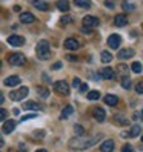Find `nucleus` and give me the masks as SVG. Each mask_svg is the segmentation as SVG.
Segmentation results:
<instances>
[{
    "label": "nucleus",
    "instance_id": "nucleus-35",
    "mask_svg": "<svg viewBox=\"0 0 143 152\" xmlns=\"http://www.w3.org/2000/svg\"><path fill=\"white\" fill-rule=\"evenodd\" d=\"M122 152H134V148H132L131 145H128V143H126V145H125V146L122 148Z\"/></svg>",
    "mask_w": 143,
    "mask_h": 152
},
{
    "label": "nucleus",
    "instance_id": "nucleus-21",
    "mask_svg": "<svg viewBox=\"0 0 143 152\" xmlns=\"http://www.w3.org/2000/svg\"><path fill=\"white\" fill-rule=\"evenodd\" d=\"M74 114V108L73 106H65L63 108V111H62V118H68V117H71V115Z\"/></svg>",
    "mask_w": 143,
    "mask_h": 152
},
{
    "label": "nucleus",
    "instance_id": "nucleus-38",
    "mask_svg": "<svg viewBox=\"0 0 143 152\" xmlns=\"http://www.w3.org/2000/svg\"><path fill=\"white\" fill-rule=\"evenodd\" d=\"M37 114H29V115H25V117H22V121H25V120H29V118H34Z\"/></svg>",
    "mask_w": 143,
    "mask_h": 152
},
{
    "label": "nucleus",
    "instance_id": "nucleus-30",
    "mask_svg": "<svg viewBox=\"0 0 143 152\" xmlns=\"http://www.w3.org/2000/svg\"><path fill=\"white\" fill-rule=\"evenodd\" d=\"M74 132L77 134V137L85 135V129L82 128V124H74Z\"/></svg>",
    "mask_w": 143,
    "mask_h": 152
},
{
    "label": "nucleus",
    "instance_id": "nucleus-4",
    "mask_svg": "<svg viewBox=\"0 0 143 152\" xmlns=\"http://www.w3.org/2000/svg\"><path fill=\"white\" fill-rule=\"evenodd\" d=\"M8 61H10V65H12V66H22V65H25L26 58H25L23 54H20V52H14V54H11L8 57Z\"/></svg>",
    "mask_w": 143,
    "mask_h": 152
},
{
    "label": "nucleus",
    "instance_id": "nucleus-2",
    "mask_svg": "<svg viewBox=\"0 0 143 152\" xmlns=\"http://www.w3.org/2000/svg\"><path fill=\"white\" fill-rule=\"evenodd\" d=\"M35 52H37V57L40 60H46L49 58V43L48 40H40L35 46Z\"/></svg>",
    "mask_w": 143,
    "mask_h": 152
},
{
    "label": "nucleus",
    "instance_id": "nucleus-51",
    "mask_svg": "<svg viewBox=\"0 0 143 152\" xmlns=\"http://www.w3.org/2000/svg\"><path fill=\"white\" fill-rule=\"evenodd\" d=\"M142 141H143V135H142Z\"/></svg>",
    "mask_w": 143,
    "mask_h": 152
},
{
    "label": "nucleus",
    "instance_id": "nucleus-12",
    "mask_svg": "<svg viewBox=\"0 0 143 152\" xmlns=\"http://www.w3.org/2000/svg\"><path fill=\"white\" fill-rule=\"evenodd\" d=\"M14 129H15V121L14 120H6L3 123V128H2L3 134H11Z\"/></svg>",
    "mask_w": 143,
    "mask_h": 152
},
{
    "label": "nucleus",
    "instance_id": "nucleus-9",
    "mask_svg": "<svg viewBox=\"0 0 143 152\" xmlns=\"http://www.w3.org/2000/svg\"><path fill=\"white\" fill-rule=\"evenodd\" d=\"M100 75H102L103 78H106V80H112V78H115V72H114V69H112V68H109V66L103 68V69L100 71Z\"/></svg>",
    "mask_w": 143,
    "mask_h": 152
},
{
    "label": "nucleus",
    "instance_id": "nucleus-7",
    "mask_svg": "<svg viewBox=\"0 0 143 152\" xmlns=\"http://www.w3.org/2000/svg\"><path fill=\"white\" fill-rule=\"evenodd\" d=\"M120 43H122V37L119 34H111L108 37V45H109V48H112V49H117L120 46Z\"/></svg>",
    "mask_w": 143,
    "mask_h": 152
},
{
    "label": "nucleus",
    "instance_id": "nucleus-54",
    "mask_svg": "<svg viewBox=\"0 0 143 152\" xmlns=\"http://www.w3.org/2000/svg\"><path fill=\"white\" fill-rule=\"evenodd\" d=\"M142 115H143V111H142Z\"/></svg>",
    "mask_w": 143,
    "mask_h": 152
},
{
    "label": "nucleus",
    "instance_id": "nucleus-14",
    "mask_svg": "<svg viewBox=\"0 0 143 152\" xmlns=\"http://www.w3.org/2000/svg\"><path fill=\"white\" fill-rule=\"evenodd\" d=\"M134 56V51L131 49V48H126V49H122L119 54H117V57L120 58V60H128V58H131Z\"/></svg>",
    "mask_w": 143,
    "mask_h": 152
},
{
    "label": "nucleus",
    "instance_id": "nucleus-22",
    "mask_svg": "<svg viewBox=\"0 0 143 152\" xmlns=\"http://www.w3.org/2000/svg\"><path fill=\"white\" fill-rule=\"evenodd\" d=\"M57 8L60 11L66 12L69 10V2H68V0H59V2H57Z\"/></svg>",
    "mask_w": 143,
    "mask_h": 152
},
{
    "label": "nucleus",
    "instance_id": "nucleus-18",
    "mask_svg": "<svg viewBox=\"0 0 143 152\" xmlns=\"http://www.w3.org/2000/svg\"><path fill=\"white\" fill-rule=\"evenodd\" d=\"M35 20V17L31 12H22L20 14V22L22 23H32Z\"/></svg>",
    "mask_w": 143,
    "mask_h": 152
},
{
    "label": "nucleus",
    "instance_id": "nucleus-19",
    "mask_svg": "<svg viewBox=\"0 0 143 152\" xmlns=\"http://www.w3.org/2000/svg\"><path fill=\"white\" fill-rule=\"evenodd\" d=\"M23 109H31V111H40L42 109V106L39 103H35V102H26L23 104Z\"/></svg>",
    "mask_w": 143,
    "mask_h": 152
},
{
    "label": "nucleus",
    "instance_id": "nucleus-32",
    "mask_svg": "<svg viewBox=\"0 0 143 152\" xmlns=\"http://www.w3.org/2000/svg\"><path fill=\"white\" fill-rule=\"evenodd\" d=\"M122 8H123L125 11H134V10H136V6L131 5V3H128V2H123V3H122Z\"/></svg>",
    "mask_w": 143,
    "mask_h": 152
},
{
    "label": "nucleus",
    "instance_id": "nucleus-44",
    "mask_svg": "<svg viewBox=\"0 0 143 152\" xmlns=\"http://www.w3.org/2000/svg\"><path fill=\"white\" fill-rule=\"evenodd\" d=\"M43 80H45V82H48V83L51 82V78H49V77H48L46 74H43Z\"/></svg>",
    "mask_w": 143,
    "mask_h": 152
},
{
    "label": "nucleus",
    "instance_id": "nucleus-16",
    "mask_svg": "<svg viewBox=\"0 0 143 152\" xmlns=\"http://www.w3.org/2000/svg\"><path fill=\"white\" fill-rule=\"evenodd\" d=\"M100 151L102 152H112L114 151V141L112 140H105L100 146Z\"/></svg>",
    "mask_w": 143,
    "mask_h": 152
},
{
    "label": "nucleus",
    "instance_id": "nucleus-48",
    "mask_svg": "<svg viewBox=\"0 0 143 152\" xmlns=\"http://www.w3.org/2000/svg\"><path fill=\"white\" fill-rule=\"evenodd\" d=\"M12 112H14V115H20V114H19V112H20V111H19V109H14V111H12Z\"/></svg>",
    "mask_w": 143,
    "mask_h": 152
},
{
    "label": "nucleus",
    "instance_id": "nucleus-6",
    "mask_svg": "<svg viewBox=\"0 0 143 152\" xmlns=\"http://www.w3.org/2000/svg\"><path fill=\"white\" fill-rule=\"evenodd\" d=\"M82 23H83V26H86V28H95V26H99L100 20L94 15H85Z\"/></svg>",
    "mask_w": 143,
    "mask_h": 152
},
{
    "label": "nucleus",
    "instance_id": "nucleus-27",
    "mask_svg": "<svg viewBox=\"0 0 143 152\" xmlns=\"http://www.w3.org/2000/svg\"><path fill=\"white\" fill-rule=\"evenodd\" d=\"M37 92H39V95L42 97V98H48L49 97V91L46 88H43V86H39L37 88Z\"/></svg>",
    "mask_w": 143,
    "mask_h": 152
},
{
    "label": "nucleus",
    "instance_id": "nucleus-3",
    "mask_svg": "<svg viewBox=\"0 0 143 152\" xmlns=\"http://www.w3.org/2000/svg\"><path fill=\"white\" fill-rule=\"evenodd\" d=\"M28 92H29V89L26 88V86H22V88H19V89H14V91H11L10 92V98L12 102H20V100H23V98L28 95Z\"/></svg>",
    "mask_w": 143,
    "mask_h": 152
},
{
    "label": "nucleus",
    "instance_id": "nucleus-8",
    "mask_svg": "<svg viewBox=\"0 0 143 152\" xmlns=\"http://www.w3.org/2000/svg\"><path fill=\"white\" fill-rule=\"evenodd\" d=\"M8 43L11 45V46H23L25 45V39L22 37V35H10V37H8Z\"/></svg>",
    "mask_w": 143,
    "mask_h": 152
},
{
    "label": "nucleus",
    "instance_id": "nucleus-13",
    "mask_svg": "<svg viewBox=\"0 0 143 152\" xmlns=\"http://www.w3.org/2000/svg\"><path fill=\"white\" fill-rule=\"evenodd\" d=\"M5 86H17V85H20V77H17V75H11V77H6L5 78Z\"/></svg>",
    "mask_w": 143,
    "mask_h": 152
},
{
    "label": "nucleus",
    "instance_id": "nucleus-31",
    "mask_svg": "<svg viewBox=\"0 0 143 152\" xmlns=\"http://www.w3.org/2000/svg\"><path fill=\"white\" fill-rule=\"evenodd\" d=\"M73 20H74L73 15H63V17L60 19V23H62V25H68V23H71Z\"/></svg>",
    "mask_w": 143,
    "mask_h": 152
},
{
    "label": "nucleus",
    "instance_id": "nucleus-34",
    "mask_svg": "<svg viewBox=\"0 0 143 152\" xmlns=\"http://www.w3.org/2000/svg\"><path fill=\"white\" fill-rule=\"evenodd\" d=\"M136 92L137 94H143V80H140V82L136 85Z\"/></svg>",
    "mask_w": 143,
    "mask_h": 152
},
{
    "label": "nucleus",
    "instance_id": "nucleus-23",
    "mask_svg": "<svg viewBox=\"0 0 143 152\" xmlns=\"http://www.w3.org/2000/svg\"><path fill=\"white\" fill-rule=\"evenodd\" d=\"M100 58H102L103 63H109V61L112 60V54H111V52H108V51H102Z\"/></svg>",
    "mask_w": 143,
    "mask_h": 152
},
{
    "label": "nucleus",
    "instance_id": "nucleus-50",
    "mask_svg": "<svg viewBox=\"0 0 143 152\" xmlns=\"http://www.w3.org/2000/svg\"><path fill=\"white\" fill-rule=\"evenodd\" d=\"M35 152H48L46 149H39V151H35Z\"/></svg>",
    "mask_w": 143,
    "mask_h": 152
},
{
    "label": "nucleus",
    "instance_id": "nucleus-43",
    "mask_svg": "<svg viewBox=\"0 0 143 152\" xmlns=\"http://www.w3.org/2000/svg\"><path fill=\"white\" fill-rule=\"evenodd\" d=\"M105 5L108 6V8H114V3H112V2H109V0H108V2H105Z\"/></svg>",
    "mask_w": 143,
    "mask_h": 152
},
{
    "label": "nucleus",
    "instance_id": "nucleus-37",
    "mask_svg": "<svg viewBox=\"0 0 143 152\" xmlns=\"http://www.w3.org/2000/svg\"><path fill=\"white\" fill-rule=\"evenodd\" d=\"M60 68H62V61H56V63L52 65V69H54V71H57V69H60Z\"/></svg>",
    "mask_w": 143,
    "mask_h": 152
},
{
    "label": "nucleus",
    "instance_id": "nucleus-33",
    "mask_svg": "<svg viewBox=\"0 0 143 152\" xmlns=\"http://www.w3.org/2000/svg\"><path fill=\"white\" fill-rule=\"evenodd\" d=\"M114 120H115V121H119V123H122V124H128V120H126V118H123V115H120V114L114 115Z\"/></svg>",
    "mask_w": 143,
    "mask_h": 152
},
{
    "label": "nucleus",
    "instance_id": "nucleus-10",
    "mask_svg": "<svg viewBox=\"0 0 143 152\" xmlns=\"http://www.w3.org/2000/svg\"><path fill=\"white\" fill-rule=\"evenodd\" d=\"M114 25H115V26H119V28H122V26H126V25H128V17H126V15H123V14L115 15Z\"/></svg>",
    "mask_w": 143,
    "mask_h": 152
},
{
    "label": "nucleus",
    "instance_id": "nucleus-49",
    "mask_svg": "<svg viewBox=\"0 0 143 152\" xmlns=\"http://www.w3.org/2000/svg\"><path fill=\"white\" fill-rule=\"evenodd\" d=\"M68 60H77L74 56H68Z\"/></svg>",
    "mask_w": 143,
    "mask_h": 152
},
{
    "label": "nucleus",
    "instance_id": "nucleus-1",
    "mask_svg": "<svg viewBox=\"0 0 143 152\" xmlns=\"http://www.w3.org/2000/svg\"><path fill=\"white\" fill-rule=\"evenodd\" d=\"M102 135H94V137H89V138H85L83 135L82 137H76L73 140H69V148H73L76 151H85L88 148H92L94 145H97V143L100 141Z\"/></svg>",
    "mask_w": 143,
    "mask_h": 152
},
{
    "label": "nucleus",
    "instance_id": "nucleus-40",
    "mask_svg": "<svg viewBox=\"0 0 143 152\" xmlns=\"http://www.w3.org/2000/svg\"><path fill=\"white\" fill-rule=\"evenodd\" d=\"M80 91H82V92L88 91V85H86V83H83V85H80Z\"/></svg>",
    "mask_w": 143,
    "mask_h": 152
},
{
    "label": "nucleus",
    "instance_id": "nucleus-24",
    "mask_svg": "<svg viewBox=\"0 0 143 152\" xmlns=\"http://www.w3.org/2000/svg\"><path fill=\"white\" fill-rule=\"evenodd\" d=\"M131 69H132V72H136V74H140L142 71H143V66L140 61H134V63L131 65Z\"/></svg>",
    "mask_w": 143,
    "mask_h": 152
},
{
    "label": "nucleus",
    "instance_id": "nucleus-15",
    "mask_svg": "<svg viewBox=\"0 0 143 152\" xmlns=\"http://www.w3.org/2000/svg\"><path fill=\"white\" fill-rule=\"evenodd\" d=\"M94 118L97 120V121H105V118H106V112H105V109H102V108H95L94 111Z\"/></svg>",
    "mask_w": 143,
    "mask_h": 152
},
{
    "label": "nucleus",
    "instance_id": "nucleus-26",
    "mask_svg": "<svg viewBox=\"0 0 143 152\" xmlns=\"http://www.w3.org/2000/svg\"><path fill=\"white\" fill-rule=\"evenodd\" d=\"M122 88L123 89H129L131 88V78L128 75H123L122 77Z\"/></svg>",
    "mask_w": 143,
    "mask_h": 152
},
{
    "label": "nucleus",
    "instance_id": "nucleus-28",
    "mask_svg": "<svg viewBox=\"0 0 143 152\" xmlns=\"http://www.w3.org/2000/svg\"><path fill=\"white\" fill-rule=\"evenodd\" d=\"M140 126L139 124H134V126H131V131H129V137H137L140 134Z\"/></svg>",
    "mask_w": 143,
    "mask_h": 152
},
{
    "label": "nucleus",
    "instance_id": "nucleus-5",
    "mask_svg": "<svg viewBox=\"0 0 143 152\" xmlns=\"http://www.w3.org/2000/svg\"><path fill=\"white\" fill-rule=\"evenodd\" d=\"M54 89H56V92L60 94V95H68V94H69V85L65 82V80L56 82V83H54Z\"/></svg>",
    "mask_w": 143,
    "mask_h": 152
},
{
    "label": "nucleus",
    "instance_id": "nucleus-25",
    "mask_svg": "<svg viewBox=\"0 0 143 152\" xmlns=\"http://www.w3.org/2000/svg\"><path fill=\"white\" fill-rule=\"evenodd\" d=\"M74 3L78 8H89L91 6V0H74Z\"/></svg>",
    "mask_w": 143,
    "mask_h": 152
},
{
    "label": "nucleus",
    "instance_id": "nucleus-46",
    "mask_svg": "<svg viewBox=\"0 0 143 152\" xmlns=\"http://www.w3.org/2000/svg\"><path fill=\"white\" fill-rule=\"evenodd\" d=\"M3 102H5V95H3L2 92H0V104H2Z\"/></svg>",
    "mask_w": 143,
    "mask_h": 152
},
{
    "label": "nucleus",
    "instance_id": "nucleus-47",
    "mask_svg": "<svg viewBox=\"0 0 143 152\" xmlns=\"http://www.w3.org/2000/svg\"><path fill=\"white\" fill-rule=\"evenodd\" d=\"M122 137H129V132H122Z\"/></svg>",
    "mask_w": 143,
    "mask_h": 152
},
{
    "label": "nucleus",
    "instance_id": "nucleus-17",
    "mask_svg": "<svg viewBox=\"0 0 143 152\" xmlns=\"http://www.w3.org/2000/svg\"><path fill=\"white\" fill-rule=\"evenodd\" d=\"M103 102L106 104H109V106H115V104L119 103V97L117 95H112V94H108V95H105Z\"/></svg>",
    "mask_w": 143,
    "mask_h": 152
},
{
    "label": "nucleus",
    "instance_id": "nucleus-45",
    "mask_svg": "<svg viewBox=\"0 0 143 152\" xmlns=\"http://www.w3.org/2000/svg\"><path fill=\"white\" fill-rule=\"evenodd\" d=\"M5 145V140H3V137H2V134H0V148H2Z\"/></svg>",
    "mask_w": 143,
    "mask_h": 152
},
{
    "label": "nucleus",
    "instance_id": "nucleus-39",
    "mask_svg": "<svg viewBox=\"0 0 143 152\" xmlns=\"http://www.w3.org/2000/svg\"><path fill=\"white\" fill-rule=\"evenodd\" d=\"M80 85H82V83H80V80H78V78H74L73 86H74V88H80Z\"/></svg>",
    "mask_w": 143,
    "mask_h": 152
},
{
    "label": "nucleus",
    "instance_id": "nucleus-42",
    "mask_svg": "<svg viewBox=\"0 0 143 152\" xmlns=\"http://www.w3.org/2000/svg\"><path fill=\"white\" fill-rule=\"evenodd\" d=\"M34 135L35 137H43L45 134H43V131H37V132H34Z\"/></svg>",
    "mask_w": 143,
    "mask_h": 152
},
{
    "label": "nucleus",
    "instance_id": "nucleus-29",
    "mask_svg": "<svg viewBox=\"0 0 143 152\" xmlns=\"http://www.w3.org/2000/svg\"><path fill=\"white\" fill-rule=\"evenodd\" d=\"M99 98H100L99 91H89L88 92V100H99Z\"/></svg>",
    "mask_w": 143,
    "mask_h": 152
},
{
    "label": "nucleus",
    "instance_id": "nucleus-52",
    "mask_svg": "<svg viewBox=\"0 0 143 152\" xmlns=\"http://www.w3.org/2000/svg\"><path fill=\"white\" fill-rule=\"evenodd\" d=\"M0 66H2V61H0Z\"/></svg>",
    "mask_w": 143,
    "mask_h": 152
},
{
    "label": "nucleus",
    "instance_id": "nucleus-11",
    "mask_svg": "<svg viewBox=\"0 0 143 152\" xmlns=\"http://www.w3.org/2000/svg\"><path fill=\"white\" fill-rule=\"evenodd\" d=\"M78 46H80V45H78V42L76 39H66L65 40V48L69 49V51H77Z\"/></svg>",
    "mask_w": 143,
    "mask_h": 152
},
{
    "label": "nucleus",
    "instance_id": "nucleus-36",
    "mask_svg": "<svg viewBox=\"0 0 143 152\" xmlns=\"http://www.w3.org/2000/svg\"><path fill=\"white\" fill-rule=\"evenodd\" d=\"M6 115H8L6 109H0V121H5L6 120Z\"/></svg>",
    "mask_w": 143,
    "mask_h": 152
},
{
    "label": "nucleus",
    "instance_id": "nucleus-41",
    "mask_svg": "<svg viewBox=\"0 0 143 152\" xmlns=\"http://www.w3.org/2000/svg\"><path fill=\"white\" fill-rule=\"evenodd\" d=\"M119 71H120V72H126L128 69H126V66H125V65H120L119 66Z\"/></svg>",
    "mask_w": 143,
    "mask_h": 152
},
{
    "label": "nucleus",
    "instance_id": "nucleus-20",
    "mask_svg": "<svg viewBox=\"0 0 143 152\" xmlns=\"http://www.w3.org/2000/svg\"><path fill=\"white\" fill-rule=\"evenodd\" d=\"M35 8H37V10H40V11H46L48 10V3L46 2H43V0H34V3H32Z\"/></svg>",
    "mask_w": 143,
    "mask_h": 152
},
{
    "label": "nucleus",
    "instance_id": "nucleus-53",
    "mask_svg": "<svg viewBox=\"0 0 143 152\" xmlns=\"http://www.w3.org/2000/svg\"><path fill=\"white\" fill-rule=\"evenodd\" d=\"M142 28H143V23H142Z\"/></svg>",
    "mask_w": 143,
    "mask_h": 152
},
{
    "label": "nucleus",
    "instance_id": "nucleus-55",
    "mask_svg": "<svg viewBox=\"0 0 143 152\" xmlns=\"http://www.w3.org/2000/svg\"><path fill=\"white\" fill-rule=\"evenodd\" d=\"M142 118H143V115H142Z\"/></svg>",
    "mask_w": 143,
    "mask_h": 152
}]
</instances>
